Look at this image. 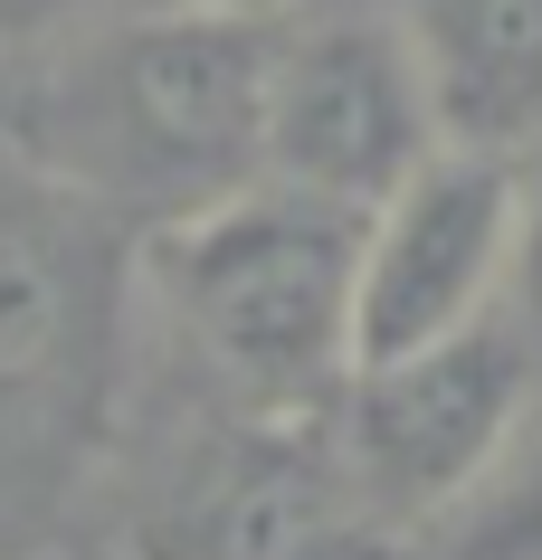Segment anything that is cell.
Here are the masks:
<instances>
[{
    "instance_id": "10",
    "label": "cell",
    "mask_w": 542,
    "mask_h": 560,
    "mask_svg": "<svg viewBox=\"0 0 542 560\" xmlns=\"http://www.w3.org/2000/svg\"><path fill=\"white\" fill-rule=\"evenodd\" d=\"M505 324L533 342L542 361V152L523 162V229H514V285H505Z\"/></svg>"
},
{
    "instance_id": "11",
    "label": "cell",
    "mask_w": 542,
    "mask_h": 560,
    "mask_svg": "<svg viewBox=\"0 0 542 560\" xmlns=\"http://www.w3.org/2000/svg\"><path fill=\"white\" fill-rule=\"evenodd\" d=\"M95 10H105V0H0V38H38V48H48V38H67L77 20H95Z\"/></svg>"
},
{
    "instance_id": "1",
    "label": "cell",
    "mask_w": 542,
    "mask_h": 560,
    "mask_svg": "<svg viewBox=\"0 0 542 560\" xmlns=\"http://www.w3.org/2000/svg\"><path fill=\"white\" fill-rule=\"evenodd\" d=\"M286 20L229 10H95L38 48L0 133L48 180L87 190L124 229H181L267 180V67Z\"/></svg>"
},
{
    "instance_id": "4",
    "label": "cell",
    "mask_w": 542,
    "mask_h": 560,
    "mask_svg": "<svg viewBox=\"0 0 542 560\" xmlns=\"http://www.w3.org/2000/svg\"><path fill=\"white\" fill-rule=\"evenodd\" d=\"M410 532L361 494L333 409H210L162 446L124 513V560H400Z\"/></svg>"
},
{
    "instance_id": "2",
    "label": "cell",
    "mask_w": 542,
    "mask_h": 560,
    "mask_svg": "<svg viewBox=\"0 0 542 560\" xmlns=\"http://www.w3.org/2000/svg\"><path fill=\"white\" fill-rule=\"evenodd\" d=\"M353 209L257 180L143 237V314L181 342L219 409L314 418L353 381Z\"/></svg>"
},
{
    "instance_id": "9",
    "label": "cell",
    "mask_w": 542,
    "mask_h": 560,
    "mask_svg": "<svg viewBox=\"0 0 542 560\" xmlns=\"http://www.w3.org/2000/svg\"><path fill=\"white\" fill-rule=\"evenodd\" d=\"M448 560H542V409L514 438V456L438 523Z\"/></svg>"
},
{
    "instance_id": "8",
    "label": "cell",
    "mask_w": 542,
    "mask_h": 560,
    "mask_svg": "<svg viewBox=\"0 0 542 560\" xmlns=\"http://www.w3.org/2000/svg\"><path fill=\"white\" fill-rule=\"evenodd\" d=\"M457 152H542V0H381Z\"/></svg>"
},
{
    "instance_id": "12",
    "label": "cell",
    "mask_w": 542,
    "mask_h": 560,
    "mask_svg": "<svg viewBox=\"0 0 542 560\" xmlns=\"http://www.w3.org/2000/svg\"><path fill=\"white\" fill-rule=\"evenodd\" d=\"M172 10H229V20H296L304 0H172Z\"/></svg>"
},
{
    "instance_id": "6",
    "label": "cell",
    "mask_w": 542,
    "mask_h": 560,
    "mask_svg": "<svg viewBox=\"0 0 542 560\" xmlns=\"http://www.w3.org/2000/svg\"><path fill=\"white\" fill-rule=\"evenodd\" d=\"M514 229H523V162L438 143L381 209H361L353 257V371L428 352L448 332L505 314Z\"/></svg>"
},
{
    "instance_id": "3",
    "label": "cell",
    "mask_w": 542,
    "mask_h": 560,
    "mask_svg": "<svg viewBox=\"0 0 542 560\" xmlns=\"http://www.w3.org/2000/svg\"><path fill=\"white\" fill-rule=\"evenodd\" d=\"M143 314V229L0 133V485L77 466L115 418Z\"/></svg>"
},
{
    "instance_id": "5",
    "label": "cell",
    "mask_w": 542,
    "mask_h": 560,
    "mask_svg": "<svg viewBox=\"0 0 542 560\" xmlns=\"http://www.w3.org/2000/svg\"><path fill=\"white\" fill-rule=\"evenodd\" d=\"M533 409H542L533 342L505 314H485V324L448 332L428 352L361 361L343 381V399H333V438L353 456L361 494L419 541L514 456Z\"/></svg>"
},
{
    "instance_id": "7",
    "label": "cell",
    "mask_w": 542,
    "mask_h": 560,
    "mask_svg": "<svg viewBox=\"0 0 542 560\" xmlns=\"http://www.w3.org/2000/svg\"><path fill=\"white\" fill-rule=\"evenodd\" d=\"M448 143L428 86L400 48L391 10L286 20L267 67V180L324 209H381L428 152Z\"/></svg>"
}]
</instances>
